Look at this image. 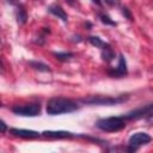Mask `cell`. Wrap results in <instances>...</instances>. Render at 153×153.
<instances>
[{
  "instance_id": "6da1fadb",
  "label": "cell",
  "mask_w": 153,
  "mask_h": 153,
  "mask_svg": "<svg viewBox=\"0 0 153 153\" xmlns=\"http://www.w3.org/2000/svg\"><path fill=\"white\" fill-rule=\"evenodd\" d=\"M47 114L48 115H61V114H69L79 110V104L66 97H53L47 102Z\"/></svg>"
},
{
  "instance_id": "7a4b0ae2",
  "label": "cell",
  "mask_w": 153,
  "mask_h": 153,
  "mask_svg": "<svg viewBox=\"0 0 153 153\" xmlns=\"http://www.w3.org/2000/svg\"><path fill=\"white\" fill-rule=\"evenodd\" d=\"M127 126V120L123 116H112V117H105L100 118L96 122V127L103 131L112 133V131H120L124 129Z\"/></svg>"
},
{
  "instance_id": "3957f363",
  "label": "cell",
  "mask_w": 153,
  "mask_h": 153,
  "mask_svg": "<svg viewBox=\"0 0 153 153\" xmlns=\"http://www.w3.org/2000/svg\"><path fill=\"white\" fill-rule=\"evenodd\" d=\"M129 97L121 94V96H90L86 98H81L80 102L82 104H87V105H116V104H121L124 103Z\"/></svg>"
},
{
  "instance_id": "277c9868",
  "label": "cell",
  "mask_w": 153,
  "mask_h": 153,
  "mask_svg": "<svg viewBox=\"0 0 153 153\" xmlns=\"http://www.w3.org/2000/svg\"><path fill=\"white\" fill-rule=\"evenodd\" d=\"M11 111L18 116L25 117H35L38 116L41 112V104L39 103H27V104H17L11 108Z\"/></svg>"
},
{
  "instance_id": "5b68a950",
  "label": "cell",
  "mask_w": 153,
  "mask_h": 153,
  "mask_svg": "<svg viewBox=\"0 0 153 153\" xmlns=\"http://www.w3.org/2000/svg\"><path fill=\"white\" fill-rule=\"evenodd\" d=\"M152 141V137L149 134L147 133H143V131H137V133H134L129 140H128V146H127V151L128 152H135L137 151L139 147L143 146V145H147Z\"/></svg>"
},
{
  "instance_id": "8992f818",
  "label": "cell",
  "mask_w": 153,
  "mask_h": 153,
  "mask_svg": "<svg viewBox=\"0 0 153 153\" xmlns=\"http://www.w3.org/2000/svg\"><path fill=\"white\" fill-rule=\"evenodd\" d=\"M152 112H153V103L146 104V105H141V106H139V108L127 112L123 117L126 120L133 121V120H139V118H142V117H147Z\"/></svg>"
},
{
  "instance_id": "52a82bcc",
  "label": "cell",
  "mask_w": 153,
  "mask_h": 153,
  "mask_svg": "<svg viewBox=\"0 0 153 153\" xmlns=\"http://www.w3.org/2000/svg\"><path fill=\"white\" fill-rule=\"evenodd\" d=\"M108 74L111 78H123L128 74V68H127V61L122 54L118 56V63L116 68L114 69H108Z\"/></svg>"
},
{
  "instance_id": "ba28073f",
  "label": "cell",
  "mask_w": 153,
  "mask_h": 153,
  "mask_svg": "<svg viewBox=\"0 0 153 153\" xmlns=\"http://www.w3.org/2000/svg\"><path fill=\"white\" fill-rule=\"evenodd\" d=\"M10 133L13 136L23 137V139H37L39 137V133L36 130H30V129H20V128H11Z\"/></svg>"
},
{
  "instance_id": "9c48e42d",
  "label": "cell",
  "mask_w": 153,
  "mask_h": 153,
  "mask_svg": "<svg viewBox=\"0 0 153 153\" xmlns=\"http://www.w3.org/2000/svg\"><path fill=\"white\" fill-rule=\"evenodd\" d=\"M42 134L47 137H50V139H71V137L79 136L78 134L66 131V130H45Z\"/></svg>"
},
{
  "instance_id": "30bf717a",
  "label": "cell",
  "mask_w": 153,
  "mask_h": 153,
  "mask_svg": "<svg viewBox=\"0 0 153 153\" xmlns=\"http://www.w3.org/2000/svg\"><path fill=\"white\" fill-rule=\"evenodd\" d=\"M48 12L51 13V14H54L55 17L60 18L62 22H67V20H68V16H67L66 11H65L60 5H57V4L50 5V6L48 7Z\"/></svg>"
},
{
  "instance_id": "8fae6325",
  "label": "cell",
  "mask_w": 153,
  "mask_h": 153,
  "mask_svg": "<svg viewBox=\"0 0 153 153\" xmlns=\"http://www.w3.org/2000/svg\"><path fill=\"white\" fill-rule=\"evenodd\" d=\"M16 19H17L18 24H20V25L25 24L26 20H27V13H26V10H25L24 6L20 5V4H18V5L16 6Z\"/></svg>"
},
{
  "instance_id": "7c38bea8",
  "label": "cell",
  "mask_w": 153,
  "mask_h": 153,
  "mask_svg": "<svg viewBox=\"0 0 153 153\" xmlns=\"http://www.w3.org/2000/svg\"><path fill=\"white\" fill-rule=\"evenodd\" d=\"M27 65H29L31 68H33V69H36V71H38V72H50V71H51L50 67H49L47 63L41 62V61H29Z\"/></svg>"
},
{
  "instance_id": "4fadbf2b",
  "label": "cell",
  "mask_w": 153,
  "mask_h": 153,
  "mask_svg": "<svg viewBox=\"0 0 153 153\" xmlns=\"http://www.w3.org/2000/svg\"><path fill=\"white\" fill-rule=\"evenodd\" d=\"M53 55L55 56L56 60L59 61H62V62H66V61H69L71 59L74 57V53H71V51H55L53 53Z\"/></svg>"
},
{
  "instance_id": "5bb4252c",
  "label": "cell",
  "mask_w": 153,
  "mask_h": 153,
  "mask_svg": "<svg viewBox=\"0 0 153 153\" xmlns=\"http://www.w3.org/2000/svg\"><path fill=\"white\" fill-rule=\"evenodd\" d=\"M88 42L92 44V45H94L96 48H100V49H105V48H108V47H110V44H108V43H105V42H103L98 36H90L88 38Z\"/></svg>"
},
{
  "instance_id": "9a60e30c",
  "label": "cell",
  "mask_w": 153,
  "mask_h": 153,
  "mask_svg": "<svg viewBox=\"0 0 153 153\" xmlns=\"http://www.w3.org/2000/svg\"><path fill=\"white\" fill-rule=\"evenodd\" d=\"M102 57L106 62H110V61H112L115 59V53L112 51L111 47H108L105 49H102Z\"/></svg>"
},
{
  "instance_id": "2e32d148",
  "label": "cell",
  "mask_w": 153,
  "mask_h": 153,
  "mask_svg": "<svg viewBox=\"0 0 153 153\" xmlns=\"http://www.w3.org/2000/svg\"><path fill=\"white\" fill-rule=\"evenodd\" d=\"M49 32H50L49 27H43V29L41 30L38 37H37V39H35L33 42H35L36 44H39V45L44 44V42H45V36H47V33H49Z\"/></svg>"
},
{
  "instance_id": "e0dca14e",
  "label": "cell",
  "mask_w": 153,
  "mask_h": 153,
  "mask_svg": "<svg viewBox=\"0 0 153 153\" xmlns=\"http://www.w3.org/2000/svg\"><path fill=\"white\" fill-rule=\"evenodd\" d=\"M98 17L100 19V22L105 25H111V26H116V22H114L106 13H98Z\"/></svg>"
},
{
  "instance_id": "ac0fdd59",
  "label": "cell",
  "mask_w": 153,
  "mask_h": 153,
  "mask_svg": "<svg viewBox=\"0 0 153 153\" xmlns=\"http://www.w3.org/2000/svg\"><path fill=\"white\" fill-rule=\"evenodd\" d=\"M122 14L127 18V19H129V20H133V16H131V12H130V10H128L127 7H122Z\"/></svg>"
},
{
  "instance_id": "d6986e66",
  "label": "cell",
  "mask_w": 153,
  "mask_h": 153,
  "mask_svg": "<svg viewBox=\"0 0 153 153\" xmlns=\"http://www.w3.org/2000/svg\"><path fill=\"white\" fill-rule=\"evenodd\" d=\"M106 5L111 6V7H116V6H120V2L121 0H103Z\"/></svg>"
},
{
  "instance_id": "ffe728a7",
  "label": "cell",
  "mask_w": 153,
  "mask_h": 153,
  "mask_svg": "<svg viewBox=\"0 0 153 153\" xmlns=\"http://www.w3.org/2000/svg\"><path fill=\"white\" fill-rule=\"evenodd\" d=\"M0 126H1V133H2V134H5L6 128H7V127H6V123H5L4 121H1V122H0Z\"/></svg>"
},
{
  "instance_id": "44dd1931",
  "label": "cell",
  "mask_w": 153,
  "mask_h": 153,
  "mask_svg": "<svg viewBox=\"0 0 153 153\" xmlns=\"http://www.w3.org/2000/svg\"><path fill=\"white\" fill-rule=\"evenodd\" d=\"M6 1H7L10 5H12V6H17L18 4H20L19 0H6Z\"/></svg>"
},
{
  "instance_id": "7402d4cb",
  "label": "cell",
  "mask_w": 153,
  "mask_h": 153,
  "mask_svg": "<svg viewBox=\"0 0 153 153\" xmlns=\"http://www.w3.org/2000/svg\"><path fill=\"white\" fill-rule=\"evenodd\" d=\"M92 2H93L94 5H97L98 7H102V6H103V2H102V0H92Z\"/></svg>"
},
{
  "instance_id": "603a6c76",
  "label": "cell",
  "mask_w": 153,
  "mask_h": 153,
  "mask_svg": "<svg viewBox=\"0 0 153 153\" xmlns=\"http://www.w3.org/2000/svg\"><path fill=\"white\" fill-rule=\"evenodd\" d=\"M147 120H148V122L153 123V112H152V114H149V115L147 116Z\"/></svg>"
},
{
  "instance_id": "cb8c5ba5",
  "label": "cell",
  "mask_w": 153,
  "mask_h": 153,
  "mask_svg": "<svg viewBox=\"0 0 153 153\" xmlns=\"http://www.w3.org/2000/svg\"><path fill=\"white\" fill-rule=\"evenodd\" d=\"M67 4H69V5H72V6H74L75 5V2H76V0H65Z\"/></svg>"
}]
</instances>
